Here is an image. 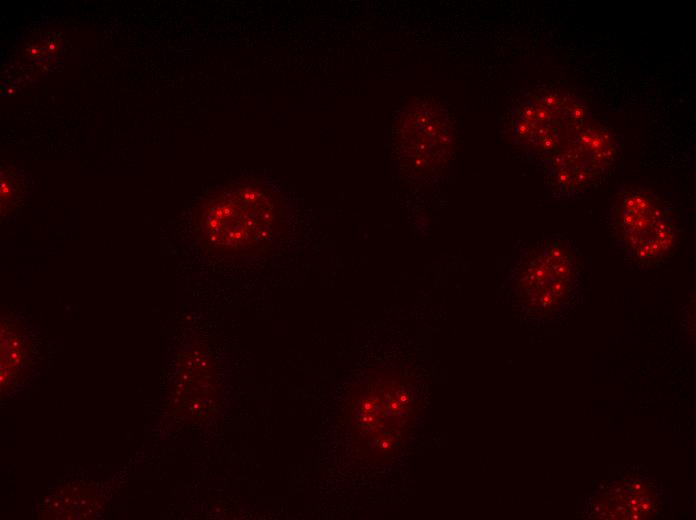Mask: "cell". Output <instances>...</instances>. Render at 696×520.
I'll use <instances>...</instances> for the list:
<instances>
[{
  "label": "cell",
  "instance_id": "obj_6",
  "mask_svg": "<svg viewBox=\"0 0 696 520\" xmlns=\"http://www.w3.org/2000/svg\"><path fill=\"white\" fill-rule=\"evenodd\" d=\"M616 220L626 251L639 260L659 259L676 243L674 219L660 200L648 190H633L625 196Z\"/></svg>",
  "mask_w": 696,
  "mask_h": 520
},
{
  "label": "cell",
  "instance_id": "obj_1",
  "mask_svg": "<svg viewBox=\"0 0 696 520\" xmlns=\"http://www.w3.org/2000/svg\"><path fill=\"white\" fill-rule=\"evenodd\" d=\"M278 222V202L270 187L245 181L207 201L199 229L206 245L215 252L248 258L270 248Z\"/></svg>",
  "mask_w": 696,
  "mask_h": 520
},
{
  "label": "cell",
  "instance_id": "obj_2",
  "mask_svg": "<svg viewBox=\"0 0 696 520\" xmlns=\"http://www.w3.org/2000/svg\"><path fill=\"white\" fill-rule=\"evenodd\" d=\"M413 389L408 381L380 377L351 397L346 428L361 460H389L398 453L418 414Z\"/></svg>",
  "mask_w": 696,
  "mask_h": 520
},
{
  "label": "cell",
  "instance_id": "obj_5",
  "mask_svg": "<svg viewBox=\"0 0 696 520\" xmlns=\"http://www.w3.org/2000/svg\"><path fill=\"white\" fill-rule=\"evenodd\" d=\"M616 156L610 130L589 119L548 160L554 193L571 197L583 191Z\"/></svg>",
  "mask_w": 696,
  "mask_h": 520
},
{
  "label": "cell",
  "instance_id": "obj_3",
  "mask_svg": "<svg viewBox=\"0 0 696 520\" xmlns=\"http://www.w3.org/2000/svg\"><path fill=\"white\" fill-rule=\"evenodd\" d=\"M590 118L589 107L577 96L542 90L518 107L515 133L526 148L549 160Z\"/></svg>",
  "mask_w": 696,
  "mask_h": 520
},
{
  "label": "cell",
  "instance_id": "obj_4",
  "mask_svg": "<svg viewBox=\"0 0 696 520\" xmlns=\"http://www.w3.org/2000/svg\"><path fill=\"white\" fill-rule=\"evenodd\" d=\"M515 276L526 305L540 312H551L571 297L579 269L566 244L553 239L529 251L516 268Z\"/></svg>",
  "mask_w": 696,
  "mask_h": 520
}]
</instances>
